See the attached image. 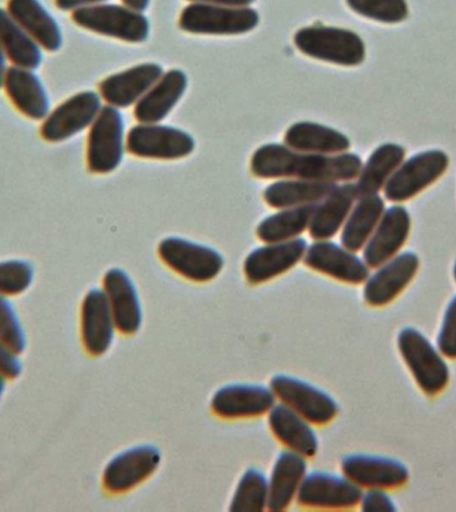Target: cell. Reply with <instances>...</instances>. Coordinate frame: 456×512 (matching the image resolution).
<instances>
[{"label":"cell","mask_w":456,"mask_h":512,"mask_svg":"<svg viewBox=\"0 0 456 512\" xmlns=\"http://www.w3.org/2000/svg\"><path fill=\"white\" fill-rule=\"evenodd\" d=\"M0 342L10 347L15 354L26 350L27 339L15 307L6 296H0Z\"/></svg>","instance_id":"cell-38"},{"label":"cell","mask_w":456,"mask_h":512,"mask_svg":"<svg viewBox=\"0 0 456 512\" xmlns=\"http://www.w3.org/2000/svg\"><path fill=\"white\" fill-rule=\"evenodd\" d=\"M386 210L379 194L360 196L342 228L340 242L348 250H363Z\"/></svg>","instance_id":"cell-31"},{"label":"cell","mask_w":456,"mask_h":512,"mask_svg":"<svg viewBox=\"0 0 456 512\" xmlns=\"http://www.w3.org/2000/svg\"><path fill=\"white\" fill-rule=\"evenodd\" d=\"M336 186H338L336 183L319 182V180H280L270 184L263 196L268 206L278 210L315 206L334 191Z\"/></svg>","instance_id":"cell-30"},{"label":"cell","mask_w":456,"mask_h":512,"mask_svg":"<svg viewBox=\"0 0 456 512\" xmlns=\"http://www.w3.org/2000/svg\"><path fill=\"white\" fill-rule=\"evenodd\" d=\"M400 355L420 390L428 396L439 395L450 382L446 356L414 327L403 328L398 335Z\"/></svg>","instance_id":"cell-2"},{"label":"cell","mask_w":456,"mask_h":512,"mask_svg":"<svg viewBox=\"0 0 456 512\" xmlns=\"http://www.w3.org/2000/svg\"><path fill=\"white\" fill-rule=\"evenodd\" d=\"M116 326L106 294L100 288L88 291L80 311V332L88 354L102 356L114 342Z\"/></svg>","instance_id":"cell-20"},{"label":"cell","mask_w":456,"mask_h":512,"mask_svg":"<svg viewBox=\"0 0 456 512\" xmlns=\"http://www.w3.org/2000/svg\"><path fill=\"white\" fill-rule=\"evenodd\" d=\"M123 152V116L116 107H103L88 134V170L92 174H110L122 163Z\"/></svg>","instance_id":"cell-7"},{"label":"cell","mask_w":456,"mask_h":512,"mask_svg":"<svg viewBox=\"0 0 456 512\" xmlns=\"http://www.w3.org/2000/svg\"><path fill=\"white\" fill-rule=\"evenodd\" d=\"M436 347L448 359H456V295L444 311Z\"/></svg>","instance_id":"cell-39"},{"label":"cell","mask_w":456,"mask_h":512,"mask_svg":"<svg viewBox=\"0 0 456 512\" xmlns=\"http://www.w3.org/2000/svg\"><path fill=\"white\" fill-rule=\"evenodd\" d=\"M107 0H55L56 7L62 11H76L80 8L98 6V4L106 3Z\"/></svg>","instance_id":"cell-42"},{"label":"cell","mask_w":456,"mask_h":512,"mask_svg":"<svg viewBox=\"0 0 456 512\" xmlns=\"http://www.w3.org/2000/svg\"><path fill=\"white\" fill-rule=\"evenodd\" d=\"M72 22L95 34L142 43L148 38L150 23L142 12L116 4H98L72 12Z\"/></svg>","instance_id":"cell-4"},{"label":"cell","mask_w":456,"mask_h":512,"mask_svg":"<svg viewBox=\"0 0 456 512\" xmlns=\"http://www.w3.org/2000/svg\"><path fill=\"white\" fill-rule=\"evenodd\" d=\"M411 231V216L407 208L394 204L386 208L382 219L363 247V260L370 268L379 267L398 255Z\"/></svg>","instance_id":"cell-19"},{"label":"cell","mask_w":456,"mask_h":512,"mask_svg":"<svg viewBox=\"0 0 456 512\" xmlns=\"http://www.w3.org/2000/svg\"><path fill=\"white\" fill-rule=\"evenodd\" d=\"M284 143L292 150L326 155L342 154L351 146L342 132L312 122L292 124L284 135Z\"/></svg>","instance_id":"cell-29"},{"label":"cell","mask_w":456,"mask_h":512,"mask_svg":"<svg viewBox=\"0 0 456 512\" xmlns=\"http://www.w3.org/2000/svg\"><path fill=\"white\" fill-rule=\"evenodd\" d=\"M303 260L311 270L348 284L366 282L371 270L356 252L339 246L330 239L316 240L308 246Z\"/></svg>","instance_id":"cell-15"},{"label":"cell","mask_w":456,"mask_h":512,"mask_svg":"<svg viewBox=\"0 0 456 512\" xmlns=\"http://www.w3.org/2000/svg\"><path fill=\"white\" fill-rule=\"evenodd\" d=\"M104 294L114 316L116 330L134 335L143 322L142 304L130 276L120 268H111L103 278Z\"/></svg>","instance_id":"cell-21"},{"label":"cell","mask_w":456,"mask_h":512,"mask_svg":"<svg viewBox=\"0 0 456 512\" xmlns=\"http://www.w3.org/2000/svg\"><path fill=\"white\" fill-rule=\"evenodd\" d=\"M194 3L214 4V6H226V7H247L255 0H190Z\"/></svg>","instance_id":"cell-43"},{"label":"cell","mask_w":456,"mask_h":512,"mask_svg":"<svg viewBox=\"0 0 456 512\" xmlns=\"http://www.w3.org/2000/svg\"><path fill=\"white\" fill-rule=\"evenodd\" d=\"M296 48L310 58L354 67L366 58V46L356 32L346 28L311 26L295 34Z\"/></svg>","instance_id":"cell-3"},{"label":"cell","mask_w":456,"mask_h":512,"mask_svg":"<svg viewBox=\"0 0 456 512\" xmlns=\"http://www.w3.org/2000/svg\"><path fill=\"white\" fill-rule=\"evenodd\" d=\"M195 142L187 132L160 124H139L127 135L130 154L147 159L174 160L186 158L194 151Z\"/></svg>","instance_id":"cell-12"},{"label":"cell","mask_w":456,"mask_h":512,"mask_svg":"<svg viewBox=\"0 0 456 512\" xmlns=\"http://www.w3.org/2000/svg\"><path fill=\"white\" fill-rule=\"evenodd\" d=\"M162 462L158 448L144 444L120 452L104 468L103 487L111 494H124L150 478Z\"/></svg>","instance_id":"cell-14"},{"label":"cell","mask_w":456,"mask_h":512,"mask_svg":"<svg viewBox=\"0 0 456 512\" xmlns=\"http://www.w3.org/2000/svg\"><path fill=\"white\" fill-rule=\"evenodd\" d=\"M186 88L187 76L183 71L166 72L136 103L135 118L144 124L162 122L182 98Z\"/></svg>","instance_id":"cell-28"},{"label":"cell","mask_w":456,"mask_h":512,"mask_svg":"<svg viewBox=\"0 0 456 512\" xmlns=\"http://www.w3.org/2000/svg\"><path fill=\"white\" fill-rule=\"evenodd\" d=\"M270 387L280 403L286 404L311 424L323 426L338 415L339 408L335 400L327 392L304 380L276 375L271 379Z\"/></svg>","instance_id":"cell-10"},{"label":"cell","mask_w":456,"mask_h":512,"mask_svg":"<svg viewBox=\"0 0 456 512\" xmlns=\"http://www.w3.org/2000/svg\"><path fill=\"white\" fill-rule=\"evenodd\" d=\"M162 76L159 64H138L104 79L99 86L100 95L108 106L127 108L138 103Z\"/></svg>","instance_id":"cell-22"},{"label":"cell","mask_w":456,"mask_h":512,"mask_svg":"<svg viewBox=\"0 0 456 512\" xmlns=\"http://www.w3.org/2000/svg\"><path fill=\"white\" fill-rule=\"evenodd\" d=\"M340 468H342V474L362 490L363 488L394 490V488L403 487L410 479V472L402 462L378 455H348L343 458Z\"/></svg>","instance_id":"cell-17"},{"label":"cell","mask_w":456,"mask_h":512,"mask_svg":"<svg viewBox=\"0 0 456 512\" xmlns=\"http://www.w3.org/2000/svg\"><path fill=\"white\" fill-rule=\"evenodd\" d=\"M268 424L275 438L283 443L288 450L312 458L319 448L318 436H316L311 423L303 416L296 414L286 404H275L268 412Z\"/></svg>","instance_id":"cell-27"},{"label":"cell","mask_w":456,"mask_h":512,"mask_svg":"<svg viewBox=\"0 0 456 512\" xmlns=\"http://www.w3.org/2000/svg\"><path fill=\"white\" fill-rule=\"evenodd\" d=\"M448 156L442 150H427L403 160L383 188L392 203H403L435 183L447 171Z\"/></svg>","instance_id":"cell-6"},{"label":"cell","mask_w":456,"mask_h":512,"mask_svg":"<svg viewBox=\"0 0 456 512\" xmlns=\"http://www.w3.org/2000/svg\"><path fill=\"white\" fill-rule=\"evenodd\" d=\"M362 159L352 152L326 155L264 144L252 155L251 171L258 178H298L319 182H350L359 176Z\"/></svg>","instance_id":"cell-1"},{"label":"cell","mask_w":456,"mask_h":512,"mask_svg":"<svg viewBox=\"0 0 456 512\" xmlns=\"http://www.w3.org/2000/svg\"><path fill=\"white\" fill-rule=\"evenodd\" d=\"M123 4L131 10L142 12L148 7L150 0H123Z\"/></svg>","instance_id":"cell-45"},{"label":"cell","mask_w":456,"mask_h":512,"mask_svg":"<svg viewBox=\"0 0 456 512\" xmlns=\"http://www.w3.org/2000/svg\"><path fill=\"white\" fill-rule=\"evenodd\" d=\"M8 59L4 54L2 44H0V88H3L4 79H6L8 71Z\"/></svg>","instance_id":"cell-44"},{"label":"cell","mask_w":456,"mask_h":512,"mask_svg":"<svg viewBox=\"0 0 456 512\" xmlns=\"http://www.w3.org/2000/svg\"><path fill=\"white\" fill-rule=\"evenodd\" d=\"M268 506V479L263 472L250 468L240 478L232 496L231 512H262Z\"/></svg>","instance_id":"cell-35"},{"label":"cell","mask_w":456,"mask_h":512,"mask_svg":"<svg viewBox=\"0 0 456 512\" xmlns=\"http://www.w3.org/2000/svg\"><path fill=\"white\" fill-rule=\"evenodd\" d=\"M102 108V99L94 91L72 95L48 112L40 128V135L50 143L74 138L92 126Z\"/></svg>","instance_id":"cell-9"},{"label":"cell","mask_w":456,"mask_h":512,"mask_svg":"<svg viewBox=\"0 0 456 512\" xmlns=\"http://www.w3.org/2000/svg\"><path fill=\"white\" fill-rule=\"evenodd\" d=\"M0 44L12 66L36 70L42 64L43 48L4 8H0Z\"/></svg>","instance_id":"cell-33"},{"label":"cell","mask_w":456,"mask_h":512,"mask_svg":"<svg viewBox=\"0 0 456 512\" xmlns=\"http://www.w3.org/2000/svg\"><path fill=\"white\" fill-rule=\"evenodd\" d=\"M276 396L271 387L259 384H228L216 391L211 399V408L222 419L258 418L271 411Z\"/></svg>","instance_id":"cell-16"},{"label":"cell","mask_w":456,"mask_h":512,"mask_svg":"<svg viewBox=\"0 0 456 512\" xmlns=\"http://www.w3.org/2000/svg\"><path fill=\"white\" fill-rule=\"evenodd\" d=\"M419 266V256L406 251L374 268L363 283V298L368 306L383 307L394 302L414 280Z\"/></svg>","instance_id":"cell-13"},{"label":"cell","mask_w":456,"mask_h":512,"mask_svg":"<svg viewBox=\"0 0 456 512\" xmlns=\"http://www.w3.org/2000/svg\"><path fill=\"white\" fill-rule=\"evenodd\" d=\"M258 12L248 7L194 3L180 14L183 31L198 35H239L258 27Z\"/></svg>","instance_id":"cell-5"},{"label":"cell","mask_w":456,"mask_h":512,"mask_svg":"<svg viewBox=\"0 0 456 512\" xmlns=\"http://www.w3.org/2000/svg\"><path fill=\"white\" fill-rule=\"evenodd\" d=\"M0 374L6 379H16L22 374L19 355L3 342H0Z\"/></svg>","instance_id":"cell-41"},{"label":"cell","mask_w":456,"mask_h":512,"mask_svg":"<svg viewBox=\"0 0 456 512\" xmlns=\"http://www.w3.org/2000/svg\"><path fill=\"white\" fill-rule=\"evenodd\" d=\"M406 150L399 144L384 143L376 148L359 172L355 183L358 196L376 195L386 186L388 179L402 164Z\"/></svg>","instance_id":"cell-32"},{"label":"cell","mask_w":456,"mask_h":512,"mask_svg":"<svg viewBox=\"0 0 456 512\" xmlns=\"http://www.w3.org/2000/svg\"><path fill=\"white\" fill-rule=\"evenodd\" d=\"M34 280V268L26 260L0 262V296H15L27 291Z\"/></svg>","instance_id":"cell-37"},{"label":"cell","mask_w":456,"mask_h":512,"mask_svg":"<svg viewBox=\"0 0 456 512\" xmlns=\"http://www.w3.org/2000/svg\"><path fill=\"white\" fill-rule=\"evenodd\" d=\"M7 11L43 50L56 52L63 46L58 22L39 0H8Z\"/></svg>","instance_id":"cell-26"},{"label":"cell","mask_w":456,"mask_h":512,"mask_svg":"<svg viewBox=\"0 0 456 512\" xmlns=\"http://www.w3.org/2000/svg\"><path fill=\"white\" fill-rule=\"evenodd\" d=\"M315 206L283 208L262 220L256 228V235L264 243L287 242L299 238L308 230Z\"/></svg>","instance_id":"cell-34"},{"label":"cell","mask_w":456,"mask_h":512,"mask_svg":"<svg viewBox=\"0 0 456 512\" xmlns=\"http://www.w3.org/2000/svg\"><path fill=\"white\" fill-rule=\"evenodd\" d=\"M3 88L16 110L32 120H44L51 111L46 87L34 70L11 66Z\"/></svg>","instance_id":"cell-23"},{"label":"cell","mask_w":456,"mask_h":512,"mask_svg":"<svg viewBox=\"0 0 456 512\" xmlns=\"http://www.w3.org/2000/svg\"><path fill=\"white\" fill-rule=\"evenodd\" d=\"M359 506L364 512L396 511L394 500L383 488H368L366 492H362Z\"/></svg>","instance_id":"cell-40"},{"label":"cell","mask_w":456,"mask_h":512,"mask_svg":"<svg viewBox=\"0 0 456 512\" xmlns=\"http://www.w3.org/2000/svg\"><path fill=\"white\" fill-rule=\"evenodd\" d=\"M358 198V191H356L354 183L336 186L334 191L330 192L322 202L316 204L314 212H312L310 226H308L311 238L327 240L342 231Z\"/></svg>","instance_id":"cell-25"},{"label":"cell","mask_w":456,"mask_h":512,"mask_svg":"<svg viewBox=\"0 0 456 512\" xmlns=\"http://www.w3.org/2000/svg\"><path fill=\"white\" fill-rule=\"evenodd\" d=\"M352 11L376 22L395 24L408 16L406 0H346Z\"/></svg>","instance_id":"cell-36"},{"label":"cell","mask_w":456,"mask_h":512,"mask_svg":"<svg viewBox=\"0 0 456 512\" xmlns=\"http://www.w3.org/2000/svg\"><path fill=\"white\" fill-rule=\"evenodd\" d=\"M6 383H7V379L4 378V376L2 374H0V398H2L4 391H6Z\"/></svg>","instance_id":"cell-46"},{"label":"cell","mask_w":456,"mask_h":512,"mask_svg":"<svg viewBox=\"0 0 456 512\" xmlns=\"http://www.w3.org/2000/svg\"><path fill=\"white\" fill-rule=\"evenodd\" d=\"M158 252L160 259L172 271L192 282H210L222 272L224 266L222 255L214 248L176 236L163 239Z\"/></svg>","instance_id":"cell-8"},{"label":"cell","mask_w":456,"mask_h":512,"mask_svg":"<svg viewBox=\"0 0 456 512\" xmlns=\"http://www.w3.org/2000/svg\"><path fill=\"white\" fill-rule=\"evenodd\" d=\"M306 475L307 462L304 456L291 450L280 452L268 479L267 510L272 512L287 510L296 500Z\"/></svg>","instance_id":"cell-24"},{"label":"cell","mask_w":456,"mask_h":512,"mask_svg":"<svg viewBox=\"0 0 456 512\" xmlns=\"http://www.w3.org/2000/svg\"><path fill=\"white\" fill-rule=\"evenodd\" d=\"M307 247L306 240L302 238L266 243V246L256 248L244 260V275L251 284L270 282L303 260Z\"/></svg>","instance_id":"cell-18"},{"label":"cell","mask_w":456,"mask_h":512,"mask_svg":"<svg viewBox=\"0 0 456 512\" xmlns=\"http://www.w3.org/2000/svg\"><path fill=\"white\" fill-rule=\"evenodd\" d=\"M362 492L344 475L316 471L304 476L296 502L314 510H350L359 506Z\"/></svg>","instance_id":"cell-11"},{"label":"cell","mask_w":456,"mask_h":512,"mask_svg":"<svg viewBox=\"0 0 456 512\" xmlns=\"http://www.w3.org/2000/svg\"><path fill=\"white\" fill-rule=\"evenodd\" d=\"M454 279H455V282H456V262L454 264Z\"/></svg>","instance_id":"cell-47"}]
</instances>
